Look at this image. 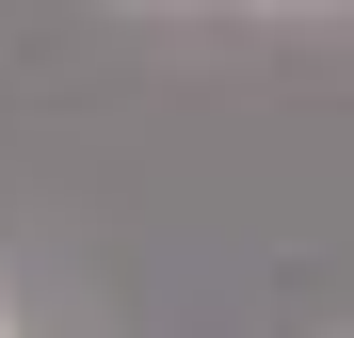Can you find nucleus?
Listing matches in <instances>:
<instances>
[{
  "label": "nucleus",
  "instance_id": "obj_1",
  "mask_svg": "<svg viewBox=\"0 0 354 338\" xmlns=\"http://www.w3.org/2000/svg\"><path fill=\"white\" fill-rule=\"evenodd\" d=\"M0 338H17V306H0Z\"/></svg>",
  "mask_w": 354,
  "mask_h": 338
}]
</instances>
